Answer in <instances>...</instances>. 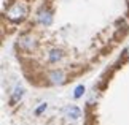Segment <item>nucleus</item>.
<instances>
[{"label":"nucleus","mask_w":129,"mask_h":125,"mask_svg":"<svg viewBox=\"0 0 129 125\" xmlns=\"http://www.w3.org/2000/svg\"><path fill=\"white\" fill-rule=\"evenodd\" d=\"M37 19H38L40 24H43V26H51L53 13L49 11V10H46V8H42L40 11H38V14H37Z\"/></svg>","instance_id":"f03ea898"},{"label":"nucleus","mask_w":129,"mask_h":125,"mask_svg":"<svg viewBox=\"0 0 129 125\" xmlns=\"http://www.w3.org/2000/svg\"><path fill=\"white\" fill-rule=\"evenodd\" d=\"M22 95H24V89L22 87H16V89H14V92H13V97H11V103L19 101V100L22 98Z\"/></svg>","instance_id":"423d86ee"},{"label":"nucleus","mask_w":129,"mask_h":125,"mask_svg":"<svg viewBox=\"0 0 129 125\" xmlns=\"http://www.w3.org/2000/svg\"><path fill=\"white\" fill-rule=\"evenodd\" d=\"M45 109H46V103H43L40 108H37V109H35V114H40V112H43Z\"/></svg>","instance_id":"1a4fd4ad"},{"label":"nucleus","mask_w":129,"mask_h":125,"mask_svg":"<svg viewBox=\"0 0 129 125\" xmlns=\"http://www.w3.org/2000/svg\"><path fill=\"white\" fill-rule=\"evenodd\" d=\"M19 48H22V49H26V51H32V49H35L37 46V43H35V40H34L32 37H21L19 38Z\"/></svg>","instance_id":"7ed1b4c3"},{"label":"nucleus","mask_w":129,"mask_h":125,"mask_svg":"<svg viewBox=\"0 0 129 125\" xmlns=\"http://www.w3.org/2000/svg\"><path fill=\"white\" fill-rule=\"evenodd\" d=\"M26 14H27V7L24 3L18 2V3H13L11 7L8 8L7 18L10 21H13V22H21V21H24Z\"/></svg>","instance_id":"f257e3e1"},{"label":"nucleus","mask_w":129,"mask_h":125,"mask_svg":"<svg viewBox=\"0 0 129 125\" xmlns=\"http://www.w3.org/2000/svg\"><path fill=\"white\" fill-rule=\"evenodd\" d=\"M83 93H85V86H78L75 89V92H73V97H75V98H80V97H83Z\"/></svg>","instance_id":"6e6552de"},{"label":"nucleus","mask_w":129,"mask_h":125,"mask_svg":"<svg viewBox=\"0 0 129 125\" xmlns=\"http://www.w3.org/2000/svg\"><path fill=\"white\" fill-rule=\"evenodd\" d=\"M126 54H127V57H129V46H127V49H126Z\"/></svg>","instance_id":"9d476101"},{"label":"nucleus","mask_w":129,"mask_h":125,"mask_svg":"<svg viewBox=\"0 0 129 125\" xmlns=\"http://www.w3.org/2000/svg\"><path fill=\"white\" fill-rule=\"evenodd\" d=\"M66 112H67V116L70 119H75V120L81 117V111H80V108H77V106H69L66 109Z\"/></svg>","instance_id":"39448f33"},{"label":"nucleus","mask_w":129,"mask_h":125,"mask_svg":"<svg viewBox=\"0 0 129 125\" xmlns=\"http://www.w3.org/2000/svg\"><path fill=\"white\" fill-rule=\"evenodd\" d=\"M48 78H49V82L51 84H62L64 79H66L64 71H61V70H54V71H51Z\"/></svg>","instance_id":"20e7f679"},{"label":"nucleus","mask_w":129,"mask_h":125,"mask_svg":"<svg viewBox=\"0 0 129 125\" xmlns=\"http://www.w3.org/2000/svg\"><path fill=\"white\" fill-rule=\"evenodd\" d=\"M62 59V51H59V49H53L51 52H49V62H57Z\"/></svg>","instance_id":"0eeeda50"}]
</instances>
